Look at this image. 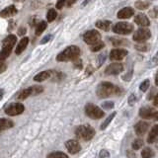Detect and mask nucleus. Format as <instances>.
Returning <instances> with one entry per match:
<instances>
[{
	"mask_svg": "<svg viewBox=\"0 0 158 158\" xmlns=\"http://www.w3.org/2000/svg\"><path fill=\"white\" fill-rule=\"evenodd\" d=\"M96 94L100 98H108L115 95H120L121 90L111 82H101L96 89Z\"/></svg>",
	"mask_w": 158,
	"mask_h": 158,
	"instance_id": "1",
	"label": "nucleus"
},
{
	"mask_svg": "<svg viewBox=\"0 0 158 158\" xmlns=\"http://www.w3.org/2000/svg\"><path fill=\"white\" fill-rule=\"evenodd\" d=\"M106 56H106V53H101L99 56V58H98V67H100L101 65L104 63V61L106 59Z\"/></svg>",
	"mask_w": 158,
	"mask_h": 158,
	"instance_id": "37",
	"label": "nucleus"
},
{
	"mask_svg": "<svg viewBox=\"0 0 158 158\" xmlns=\"http://www.w3.org/2000/svg\"><path fill=\"white\" fill-rule=\"evenodd\" d=\"M154 112L155 111L150 107H144L139 110V116L143 119H152Z\"/></svg>",
	"mask_w": 158,
	"mask_h": 158,
	"instance_id": "19",
	"label": "nucleus"
},
{
	"mask_svg": "<svg viewBox=\"0 0 158 158\" xmlns=\"http://www.w3.org/2000/svg\"><path fill=\"white\" fill-rule=\"evenodd\" d=\"M14 127V122L8 119H0V130H5Z\"/></svg>",
	"mask_w": 158,
	"mask_h": 158,
	"instance_id": "21",
	"label": "nucleus"
},
{
	"mask_svg": "<svg viewBox=\"0 0 158 158\" xmlns=\"http://www.w3.org/2000/svg\"><path fill=\"white\" fill-rule=\"evenodd\" d=\"M85 114L89 117V118H91L93 120L101 119L105 115L104 111H102L99 107L91 104V103H89V104H87L85 106Z\"/></svg>",
	"mask_w": 158,
	"mask_h": 158,
	"instance_id": "5",
	"label": "nucleus"
},
{
	"mask_svg": "<svg viewBox=\"0 0 158 158\" xmlns=\"http://www.w3.org/2000/svg\"><path fill=\"white\" fill-rule=\"evenodd\" d=\"M148 124L145 122H139L135 125V133L137 135H142L144 133L146 132V130H148Z\"/></svg>",
	"mask_w": 158,
	"mask_h": 158,
	"instance_id": "16",
	"label": "nucleus"
},
{
	"mask_svg": "<svg viewBox=\"0 0 158 158\" xmlns=\"http://www.w3.org/2000/svg\"><path fill=\"white\" fill-rule=\"evenodd\" d=\"M48 158H68V156L63 152H53L48 155Z\"/></svg>",
	"mask_w": 158,
	"mask_h": 158,
	"instance_id": "31",
	"label": "nucleus"
},
{
	"mask_svg": "<svg viewBox=\"0 0 158 158\" xmlns=\"http://www.w3.org/2000/svg\"><path fill=\"white\" fill-rule=\"evenodd\" d=\"M28 43H29V38L24 37L23 39H22L20 42H19V43L17 45V47H16L15 53L18 54V56H19V54H21L24 51L26 50V48H27V46H28Z\"/></svg>",
	"mask_w": 158,
	"mask_h": 158,
	"instance_id": "17",
	"label": "nucleus"
},
{
	"mask_svg": "<svg viewBox=\"0 0 158 158\" xmlns=\"http://www.w3.org/2000/svg\"><path fill=\"white\" fill-rule=\"evenodd\" d=\"M142 145H143V141L141 139H137L132 142V148L135 149V150H137V149L141 148Z\"/></svg>",
	"mask_w": 158,
	"mask_h": 158,
	"instance_id": "33",
	"label": "nucleus"
},
{
	"mask_svg": "<svg viewBox=\"0 0 158 158\" xmlns=\"http://www.w3.org/2000/svg\"><path fill=\"white\" fill-rule=\"evenodd\" d=\"M80 56V48L76 46H70L59 53L56 56V60L59 62L63 61H74Z\"/></svg>",
	"mask_w": 158,
	"mask_h": 158,
	"instance_id": "2",
	"label": "nucleus"
},
{
	"mask_svg": "<svg viewBox=\"0 0 158 158\" xmlns=\"http://www.w3.org/2000/svg\"><path fill=\"white\" fill-rule=\"evenodd\" d=\"M133 9L130 7H125L121 9L118 12V15H117V17L119 19H129L133 15Z\"/></svg>",
	"mask_w": 158,
	"mask_h": 158,
	"instance_id": "15",
	"label": "nucleus"
},
{
	"mask_svg": "<svg viewBox=\"0 0 158 158\" xmlns=\"http://www.w3.org/2000/svg\"><path fill=\"white\" fill-rule=\"evenodd\" d=\"M51 39V35H47L46 37H43V39L41 41V43L42 45H45V43H47L48 42H50Z\"/></svg>",
	"mask_w": 158,
	"mask_h": 158,
	"instance_id": "42",
	"label": "nucleus"
},
{
	"mask_svg": "<svg viewBox=\"0 0 158 158\" xmlns=\"http://www.w3.org/2000/svg\"><path fill=\"white\" fill-rule=\"evenodd\" d=\"M114 102H112V101H107V102H104L102 104V107L106 109V110H111L112 108H114Z\"/></svg>",
	"mask_w": 158,
	"mask_h": 158,
	"instance_id": "36",
	"label": "nucleus"
},
{
	"mask_svg": "<svg viewBox=\"0 0 158 158\" xmlns=\"http://www.w3.org/2000/svg\"><path fill=\"white\" fill-rule=\"evenodd\" d=\"M150 37L151 33L149 31V29H147L146 27H142V28L137 30V32L133 34L132 39L137 43H143L148 39H150Z\"/></svg>",
	"mask_w": 158,
	"mask_h": 158,
	"instance_id": "7",
	"label": "nucleus"
},
{
	"mask_svg": "<svg viewBox=\"0 0 158 158\" xmlns=\"http://www.w3.org/2000/svg\"><path fill=\"white\" fill-rule=\"evenodd\" d=\"M153 155H154V152L149 147H145L141 151V156H142V158H150L153 156Z\"/></svg>",
	"mask_w": 158,
	"mask_h": 158,
	"instance_id": "28",
	"label": "nucleus"
},
{
	"mask_svg": "<svg viewBox=\"0 0 158 158\" xmlns=\"http://www.w3.org/2000/svg\"><path fill=\"white\" fill-rule=\"evenodd\" d=\"M153 104H154V106H156V107H158V93L156 94V96L154 97Z\"/></svg>",
	"mask_w": 158,
	"mask_h": 158,
	"instance_id": "45",
	"label": "nucleus"
},
{
	"mask_svg": "<svg viewBox=\"0 0 158 158\" xmlns=\"http://www.w3.org/2000/svg\"><path fill=\"white\" fill-rule=\"evenodd\" d=\"M135 22L140 27H148L150 25V21L147 18V16L143 13H139L135 17Z\"/></svg>",
	"mask_w": 158,
	"mask_h": 158,
	"instance_id": "13",
	"label": "nucleus"
},
{
	"mask_svg": "<svg viewBox=\"0 0 158 158\" xmlns=\"http://www.w3.org/2000/svg\"><path fill=\"white\" fill-rule=\"evenodd\" d=\"M65 2H66V0H58L56 5V8H58V9H61V8L65 5Z\"/></svg>",
	"mask_w": 158,
	"mask_h": 158,
	"instance_id": "41",
	"label": "nucleus"
},
{
	"mask_svg": "<svg viewBox=\"0 0 158 158\" xmlns=\"http://www.w3.org/2000/svg\"><path fill=\"white\" fill-rule=\"evenodd\" d=\"M96 27L97 28H99L101 30H103V31H106V32H108V31H110V30L112 29V27H113V24H112V22L111 21H109V20H100V21H97L96 22Z\"/></svg>",
	"mask_w": 158,
	"mask_h": 158,
	"instance_id": "18",
	"label": "nucleus"
},
{
	"mask_svg": "<svg viewBox=\"0 0 158 158\" xmlns=\"http://www.w3.org/2000/svg\"><path fill=\"white\" fill-rule=\"evenodd\" d=\"M15 1H17V2H22V1H25V0H15Z\"/></svg>",
	"mask_w": 158,
	"mask_h": 158,
	"instance_id": "50",
	"label": "nucleus"
},
{
	"mask_svg": "<svg viewBox=\"0 0 158 158\" xmlns=\"http://www.w3.org/2000/svg\"><path fill=\"white\" fill-rule=\"evenodd\" d=\"M122 70H124V66H122V63L113 62V63H111L110 65H108L107 68L105 69V74L106 75H118Z\"/></svg>",
	"mask_w": 158,
	"mask_h": 158,
	"instance_id": "10",
	"label": "nucleus"
},
{
	"mask_svg": "<svg viewBox=\"0 0 158 158\" xmlns=\"http://www.w3.org/2000/svg\"><path fill=\"white\" fill-rule=\"evenodd\" d=\"M135 48L140 51H147L149 50V45L148 43H144V42L139 43L137 45H135Z\"/></svg>",
	"mask_w": 158,
	"mask_h": 158,
	"instance_id": "32",
	"label": "nucleus"
},
{
	"mask_svg": "<svg viewBox=\"0 0 158 158\" xmlns=\"http://www.w3.org/2000/svg\"><path fill=\"white\" fill-rule=\"evenodd\" d=\"M155 84L158 86V71L156 73V75H155Z\"/></svg>",
	"mask_w": 158,
	"mask_h": 158,
	"instance_id": "48",
	"label": "nucleus"
},
{
	"mask_svg": "<svg viewBox=\"0 0 158 158\" xmlns=\"http://www.w3.org/2000/svg\"><path fill=\"white\" fill-rule=\"evenodd\" d=\"M17 12H18V10L16 9V7L14 5H9V6L4 8V9L0 12V17H2V18L12 17V16L17 14Z\"/></svg>",
	"mask_w": 158,
	"mask_h": 158,
	"instance_id": "14",
	"label": "nucleus"
},
{
	"mask_svg": "<svg viewBox=\"0 0 158 158\" xmlns=\"http://www.w3.org/2000/svg\"><path fill=\"white\" fill-rule=\"evenodd\" d=\"M99 156H100V158H109V157H110V153L108 152V150L103 149V150H101Z\"/></svg>",
	"mask_w": 158,
	"mask_h": 158,
	"instance_id": "38",
	"label": "nucleus"
},
{
	"mask_svg": "<svg viewBox=\"0 0 158 158\" xmlns=\"http://www.w3.org/2000/svg\"><path fill=\"white\" fill-rule=\"evenodd\" d=\"M7 68V65L4 62V60H0V73H3Z\"/></svg>",
	"mask_w": 158,
	"mask_h": 158,
	"instance_id": "40",
	"label": "nucleus"
},
{
	"mask_svg": "<svg viewBox=\"0 0 158 158\" xmlns=\"http://www.w3.org/2000/svg\"><path fill=\"white\" fill-rule=\"evenodd\" d=\"M47 26H48L47 22H46V21H41L40 23L37 25V27H36V35H37V36H40V35H42L43 32L45 31L46 29H47Z\"/></svg>",
	"mask_w": 158,
	"mask_h": 158,
	"instance_id": "24",
	"label": "nucleus"
},
{
	"mask_svg": "<svg viewBox=\"0 0 158 158\" xmlns=\"http://www.w3.org/2000/svg\"><path fill=\"white\" fill-rule=\"evenodd\" d=\"M75 135L78 138H81L83 140H90L94 137L95 130L89 125H83V126H79L76 129Z\"/></svg>",
	"mask_w": 158,
	"mask_h": 158,
	"instance_id": "4",
	"label": "nucleus"
},
{
	"mask_svg": "<svg viewBox=\"0 0 158 158\" xmlns=\"http://www.w3.org/2000/svg\"><path fill=\"white\" fill-rule=\"evenodd\" d=\"M25 111V107L21 103H12L5 109V114L8 116H18Z\"/></svg>",
	"mask_w": 158,
	"mask_h": 158,
	"instance_id": "9",
	"label": "nucleus"
},
{
	"mask_svg": "<svg viewBox=\"0 0 158 158\" xmlns=\"http://www.w3.org/2000/svg\"><path fill=\"white\" fill-rule=\"evenodd\" d=\"M135 7L139 10H144V9H147V8L150 6V2L148 1H142V0H137L135 1Z\"/></svg>",
	"mask_w": 158,
	"mask_h": 158,
	"instance_id": "25",
	"label": "nucleus"
},
{
	"mask_svg": "<svg viewBox=\"0 0 158 158\" xmlns=\"http://www.w3.org/2000/svg\"><path fill=\"white\" fill-rule=\"evenodd\" d=\"M56 16H58L56 11L54 9H50L48 11V13H47V20H48V22H53L54 19L56 18Z\"/></svg>",
	"mask_w": 158,
	"mask_h": 158,
	"instance_id": "29",
	"label": "nucleus"
},
{
	"mask_svg": "<svg viewBox=\"0 0 158 158\" xmlns=\"http://www.w3.org/2000/svg\"><path fill=\"white\" fill-rule=\"evenodd\" d=\"M152 65H158V51L155 53V56H153V58L151 59Z\"/></svg>",
	"mask_w": 158,
	"mask_h": 158,
	"instance_id": "43",
	"label": "nucleus"
},
{
	"mask_svg": "<svg viewBox=\"0 0 158 158\" xmlns=\"http://www.w3.org/2000/svg\"><path fill=\"white\" fill-rule=\"evenodd\" d=\"M101 39V35L97 30H90V31L86 32L83 36V40L87 45H94V43H98Z\"/></svg>",
	"mask_w": 158,
	"mask_h": 158,
	"instance_id": "8",
	"label": "nucleus"
},
{
	"mask_svg": "<svg viewBox=\"0 0 158 158\" xmlns=\"http://www.w3.org/2000/svg\"><path fill=\"white\" fill-rule=\"evenodd\" d=\"M104 47H105V43H103V42H101V41H99L98 43H94V45H92L90 48H91L92 51H94V53H97V51H99L102 50V48H104Z\"/></svg>",
	"mask_w": 158,
	"mask_h": 158,
	"instance_id": "27",
	"label": "nucleus"
},
{
	"mask_svg": "<svg viewBox=\"0 0 158 158\" xmlns=\"http://www.w3.org/2000/svg\"><path fill=\"white\" fill-rule=\"evenodd\" d=\"M30 96H33L32 87H29V88H27V89L22 90L20 93L18 94L17 98H18L19 100H25V99H27V98L30 97Z\"/></svg>",
	"mask_w": 158,
	"mask_h": 158,
	"instance_id": "22",
	"label": "nucleus"
},
{
	"mask_svg": "<svg viewBox=\"0 0 158 158\" xmlns=\"http://www.w3.org/2000/svg\"><path fill=\"white\" fill-rule=\"evenodd\" d=\"M133 31V25L127 22H119L113 27V32L119 35H129Z\"/></svg>",
	"mask_w": 158,
	"mask_h": 158,
	"instance_id": "6",
	"label": "nucleus"
},
{
	"mask_svg": "<svg viewBox=\"0 0 158 158\" xmlns=\"http://www.w3.org/2000/svg\"><path fill=\"white\" fill-rule=\"evenodd\" d=\"M51 76V72L48 71V70H46V71H42L40 73H38V74L34 77V80L36 81V82H43V81L47 80Z\"/></svg>",
	"mask_w": 158,
	"mask_h": 158,
	"instance_id": "20",
	"label": "nucleus"
},
{
	"mask_svg": "<svg viewBox=\"0 0 158 158\" xmlns=\"http://www.w3.org/2000/svg\"><path fill=\"white\" fill-rule=\"evenodd\" d=\"M17 42V37L15 35H9L4 39L2 43V50L0 51V60H5L10 56L13 48Z\"/></svg>",
	"mask_w": 158,
	"mask_h": 158,
	"instance_id": "3",
	"label": "nucleus"
},
{
	"mask_svg": "<svg viewBox=\"0 0 158 158\" xmlns=\"http://www.w3.org/2000/svg\"><path fill=\"white\" fill-rule=\"evenodd\" d=\"M65 147H66L69 153L71 154H76L81 150L80 143H79L77 140H73V139L67 140L66 142H65Z\"/></svg>",
	"mask_w": 158,
	"mask_h": 158,
	"instance_id": "12",
	"label": "nucleus"
},
{
	"mask_svg": "<svg viewBox=\"0 0 158 158\" xmlns=\"http://www.w3.org/2000/svg\"><path fill=\"white\" fill-rule=\"evenodd\" d=\"M152 119H153V120H156V121H158V112H154L153 116H152Z\"/></svg>",
	"mask_w": 158,
	"mask_h": 158,
	"instance_id": "46",
	"label": "nucleus"
},
{
	"mask_svg": "<svg viewBox=\"0 0 158 158\" xmlns=\"http://www.w3.org/2000/svg\"><path fill=\"white\" fill-rule=\"evenodd\" d=\"M158 135V125H155V126L152 127V130H150L147 137V142L148 143H152L155 140V138L157 137Z\"/></svg>",
	"mask_w": 158,
	"mask_h": 158,
	"instance_id": "23",
	"label": "nucleus"
},
{
	"mask_svg": "<svg viewBox=\"0 0 158 158\" xmlns=\"http://www.w3.org/2000/svg\"><path fill=\"white\" fill-rule=\"evenodd\" d=\"M149 80L148 79H146V80H144L143 82H141V84H140V86H139V89L141 90L142 92H145L146 90L148 89V87H149Z\"/></svg>",
	"mask_w": 158,
	"mask_h": 158,
	"instance_id": "34",
	"label": "nucleus"
},
{
	"mask_svg": "<svg viewBox=\"0 0 158 158\" xmlns=\"http://www.w3.org/2000/svg\"><path fill=\"white\" fill-rule=\"evenodd\" d=\"M3 95H4V90L0 89V101H1L2 98H3Z\"/></svg>",
	"mask_w": 158,
	"mask_h": 158,
	"instance_id": "47",
	"label": "nucleus"
},
{
	"mask_svg": "<svg viewBox=\"0 0 158 158\" xmlns=\"http://www.w3.org/2000/svg\"><path fill=\"white\" fill-rule=\"evenodd\" d=\"M148 15L151 18H158V7H153L151 10H149Z\"/></svg>",
	"mask_w": 158,
	"mask_h": 158,
	"instance_id": "35",
	"label": "nucleus"
},
{
	"mask_svg": "<svg viewBox=\"0 0 158 158\" xmlns=\"http://www.w3.org/2000/svg\"><path fill=\"white\" fill-rule=\"evenodd\" d=\"M127 56V51L124 50V48H115L112 50L110 53V59L111 60L119 61L122 60V58H125Z\"/></svg>",
	"mask_w": 158,
	"mask_h": 158,
	"instance_id": "11",
	"label": "nucleus"
},
{
	"mask_svg": "<svg viewBox=\"0 0 158 158\" xmlns=\"http://www.w3.org/2000/svg\"><path fill=\"white\" fill-rule=\"evenodd\" d=\"M135 101H137V98L133 94H132L129 97V100H127V102H129V105L130 106H133V104L135 103Z\"/></svg>",
	"mask_w": 158,
	"mask_h": 158,
	"instance_id": "39",
	"label": "nucleus"
},
{
	"mask_svg": "<svg viewBox=\"0 0 158 158\" xmlns=\"http://www.w3.org/2000/svg\"><path fill=\"white\" fill-rule=\"evenodd\" d=\"M110 42L113 43V46H116V47H118V46H126L127 42L126 40H122V39H110Z\"/></svg>",
	"mask_w": 158,
	"mask_h": 158,
	"instance_id": "30",
	"label": "nucleus"
},
{
	"mask_svg": "<svg viewBox=\"0 0 158 158\" xmlns=\"http://www.w3.org/2000/svg\"><path fill=\"white\" fill-rule=\"evenodd\" d=\"M25 33H26V29H25V28H20L18 35H19V36H23V35L25 34Z\"/></svg>",
	"mask_w": 158,
	"mask_h": 158,
	"instance_id": "44",
	"label": "nucleus"
},
{
	"mask_svg": "<svg viewBox=\"0 0 158 158\" xmlns=\"http://www.w3.org/2000/svg\"><path fill=\"white\" fill-rule=\"evenodd\" d=\"M116 115H117V113H116V112H114L113 114H111V115L109 116L108 118L105 120V122H103L102 125H101V130H105L106 127H107L109 126V124H110V122H112V120H113L114 118H115V116H116Z\"/></svg>",
	"mask_w": 158,
	"mask_h": 158,
	"instance_id": "26",
	"label": "nucleus"
},
{
	"mask_svg": "<svg viewBox=\"0 0 158 158\" xmlns=\"http://www.w3.org/2000/svg\"><path fill=\"white\" fill-rule=\"evenodd\" d=\"M74 1H75V0H69V1H68V6H71V4H72Z\"/></svg>",
	"mask_w": 158,
	"mask_h": 158,
	"instance_id": "49",
	"label": "nucleus"
}]
</instances>
